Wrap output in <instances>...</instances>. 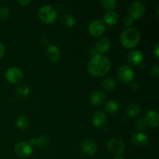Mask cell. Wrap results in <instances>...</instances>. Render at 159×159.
<instances>
[{
  "instance_id": "obj_1",
  "label": "cell",
  "mask_w": 159,
  "mask_h": 159,
  "mask_svg": "<svg viewBox=\"0 0 159 159\" xmlns=\"http://www.w3.org/2000/svg\"><path fill=\"white\" fill-rule=\"evenodd\" d=\"M111 68L110 59L102 54H96L92 57L88 64V71L92 76L102 77L105 75Z\"/></svg>"
},
{
  "instance_id": "obj_2",
  "label": "cell",
  "mask_w": 159,
  "mask_h": 159,
  "mask_svg": "<svg viewBox=\"0 0 159 159\" xmlns=\"http://www.w3.org/2000/svg\"><path fill=\"white\" fill-rule=\"evenodd\" d=\"M141 40V34L138 29L127 27L120 34V42L127 48H133L138 45Z\"/></svg>"
},
{
  "instance_id": "obj_3",
  "label": "cell",
  "mask_w": 159,
  "mask_h": 159,
  "mask_svg": "<svg viewBox=\"0 0 159 159\" xmlns=\"http://www.w3.org/2000/svg\"><path fill=\"white\" fill-rule=\"evenodd\" d=\"M38 16L42 22L51 24L57 20V13L51 5H44L39 9Z\"/></svg>"
},
{
  "instance_id": "obj_4",
  "label": "cell",
  "mask_w": 159,
  "mask_h": 159,
  "mask_svg": "<svg viewBox=\"0 0 159 159\" xmlns=\"http://www.w3.org/2000/svg\"><path fill=\"white\" fill-rule=\"evenodd\" d=\"M5 78L10 83L16 84L23 79V72L18 67H11L6 70Z\"/></svg>"
},
{
  "instance_id": "obj_5",
  "label": "cell",
  "mask_w": 159,
  "mask_h": 159,
  "mask_svg": "<svg viewBox=\"0 0 159 159\" xmlns=\"http://www.w3.org/2000/svg\"><path fill=\"white\" fill-rule=\"evenodd\" d=\"M107 149L116 156L122 155L125 149V144L124 141L118 138H111L109 140L107 141Z\"/></svg>"
},
{
  "instance_id": "obj_6",
  "label": "cell",
  "mask_w": 159,
  "mask_h": 159,
  "mask_svg": "<svg viewBox=\"0 0 159 159\" xmlns=\"http://www.w3.org/2000/svg\"><path fill=\"white\" fill-rule=\"evenodd\" d=\"M14 152L20 158H28L32 155L33 147L29 142L22 141L14 146Z\"/></svg>"
},
{
  "instance_id": "obj_7",
  "label": "cell",
  "mask_w": 159,
  "mask_h": 159,
  "mask_svg": "<svg viewBox=\"0 0 159 159\" xmlns=\"http://www.w3.org/2000/svg\"><path fill=\"white\" fill-rule=\"evenodd\" d=\"M128 16L131 17L132 19H139L142 16L145 12V6L144 3L141 2L137 1L134 2L133 3L130 5L128 8Z\"/></svg>"
},
{
  "instance_id": "obj_8",
  "label": "cell",
  "mask_w": 159,
  "mask_h": 159,
  "mask_svg": "<svg viewBox=\"0 0 159 159\" xmlns=\"http://www.w3.org/2000/svg\"><path fill=\"white\" fill-rule=\"evenodd\" d=\"M117 76L120 82L124 83H128L133 81L134 77V71L131 67L124 65L120 67L118 69Z\"/></svg>"
},
{
  "instance_id": "obj_9",
  "label": "cell",
  "mask_w": 159,
  "mask_h": 159,
  "mask_svg": "<svg viewBox=\"0 0 159 159\" xmlns=\"http://www.w3.org/2000/svg\"><path fill=\"white\" fill-rule=\"evenodd\" d=\"M106 30V25L101 20H94L89 26V32L94 37H99L103 34Z\"/></svg>"
},
{
  "instance_id": "obj_10",
  "label": "cell",
  "mask_w": 159,
  "mask_h": 159,
  "mask_svg": "<svg viewBox=\"0 0 159 159\" xmlns=\"http://www.w3.org/2000/svg\"><path fill=\"white\" fill-rule=\"evenodd\" d=\"M81 149L86 155H93L97 151V145L96 142L91 139H85L81 143Z\"/></svg>"
},
{
  "instance_id": "obj_11",
  "label": "cell",
  "mask_w": 159,
  "mask_h": 159,
  "mask_svg": "<svg viewBox=\"0 0 159 159\" xmlns=\"http://www.w3.org/2000/svg\"><path fill=\"white\" fill-rule=\"evenodd\" d=\"M127 59L131 65H141L144 61V55L138 50H133L129 51L127 55Z\"/></svg>"
},
{
  "instance_id": "obj_12",
  "label": "cell",
  "mask_w": 159,
  "mask_h": 159,
  "mask_svg": "<svg viewBox=\"0 0 159 159\" xmlns=\"http://www.w3.org/2000/svg\"><path fill=\"white\" fill-rule=\"evenodd\" d=\"M111 47V41L107 37H101L95 45V49L99 54H103L104 53L107 52Z\"/></svg>"
},
{
  "instance_id": "obj_13",
  "label": "cell",
  "mask_w": 159,
  "mask_h": 159,
  "mask_svg": "<svg viewBox=\"0 0 159 159\" xmlns=\"http://www.w3.org/2000/svg\"><path fill=\"white\" fill-rule=\"evenodd\" d=\"M145 119L147 125L150 126L152 127H156L158 125L159 121V115L156 110H150L146 113Z\"/></svg>"
},
{
  "instance_id": "obj_14",
  "label": "cell",
  "mask_w": 159,
  "mask_h": 159,
  "mask_svg": "<svg viewBox=\"0 0 159 159\" xmlns=\"http://www.w3.org/2000/svg\"><path fill=\"white\" fill-rule=\"evenodd\" d=\"M106 99V95L102 90H96L93 92L89 96V101L95 106H99L103 103Z\"/></svg>"
},
{
  "instance_id": "obj_15",
  "label": "cell",
  "mask_w": 159,
  "mask_h": 159,
  "mask_svg": "<svg viewBox=\"0 0 159 159\" xmlns=\"http://www.w3.org/2000/svg\"><path fill=\"white\" fill-rule=\"evenodd\" d=\"M60 49L56 45H51L48 48L46 51V55L48 60L51 62L54 63L56 62L60 57Z\"/></svg>"
},
{
  "instance_id": "obj_16",
  "label": "cell",
  "mask_w": 159,
  "mask_h": 159,
  "mask_svg": "<svg viewBox=\"0 0 159 159\" xmlns=\"http://www.w3.org/2000/svg\"><path fill=\"white\" fill-rule=\"evenodd\" d=\"M131 141L134 145H145L148 142V137L146 134L143 133V132H138V133H135L132 135Z\"/></svg>"
},
{
  "instance_id": "obj_17",
  "label": "cell",
  "mask_w": 159,
  "mask_h": 159,
  "mask_svg": "<svg viewBox=\"0 0 159 159\" xmlns=\"http://www.w3.org/2000/svg\"><path fill=\"white\" fill-rule=\"evenodd\" d=\"M107 122L106 113L102 110H98L94 113L93 117V124L96 127H103Z\"/></svg>"
},
{
  "instance_id": "obj_18",
  "label": "cell",
  "mask_w": 159,
  "mask_h": 159,
  "mask_svg": "<svg viewBox=\"0 0 159 159\" xmlns=\"http://www.w3.org/2000/svg\"><path fill=\"white\" fill-rule=\"evenodd\" d=\"M30 144L39 148H45L49 144V139L46 135H40L37 138H31Z\"/></svg>"
},
{
  "instance_id": "obj_19",
  "label": "cell",
  "mask_w": 159,
  "mask_h": 159,
  "mask_svg": "<svg viewBox=\"0 0 159 159\" xmlns=\"http://www.w3.org/2000/svg\"><path fill=\"white\" fill-rule=\"evenodd\" d=\"M141 108L139 106V104L135 103V102H132V103L129 104L127 106L125 109L126 114L129 116H136L141 113Z\"/></svg>"
},
{
  "instance_id": "obj_20",
  "label": "cell",
  "mask_w": 159,
  "mask_h": 159,
  "mask_svg": "<svg viewBox=\"0 0 159 159\" xmlns=\"http://www.w3.org/2000/svg\"><path fill=\"white\" fill-rule=\"evenodd\" d=\"M118 14L114 11H107L103 16V20L108 25H115L118 21Z\"/></svg>"
},
{
  "instance_id": "obj_21",
  "label": "cell",
  "mask_w": 159,
  "mask_h": 159,
  "mask_svg": "<svg viewBox=\"0 0 159 159\" xmlns=\"http://www.w3.org/2000/svg\"><path fill=\"white\" fill-rule=\"evenodd\" d=\"M104 109L107 113H110V114H113V113L118 112L120 109V104L118 103L117 101L114 100V99H110V100L107 101V103L105 104Z\"/></svg>"
},
{
  "instance_id": "obj_22",
  "label": "cell",
  "mask_w": 159,
  "mask_h": 159,
  "mask_svg": "<svg viewBox=\"0 0 159 159\" xmlns=\"http://www.w3.org/2000/svg\"><path fill=\"white\" fill-rule=\"evenodd\" d=\"M61 23L64 26H67V27H72L75 25L76 20L75 17L74 16L71 15V14H64L61 17Z\"/></svg>"
},
{
  "instance_id": "obj_23",
  "label": "cell",
  "mask_w": 159,
  "mask_h": 159,
  "mask_svg": "<svg viewBox=\"0 0 159 159\" xmlns=\"http://www.w3.org/2000/svg\"><path fill=\"white\" fill-rule=\"evenodd\" d=\"M102 88L105 89L106 90H113L116 89V82L112 78H107V79H103L102 82Z\"/></svg>"
},
{
  "instance_id": "obj_24",
  "label": "cell",
  "mask_w": 159,
  "mask_h": 159,
  "mask_svg": "<svg viewBox=\"0 0 159 159\" xmlns=\"http://www.w3.org/2000/svg\"><path fill=\"white\" fill-rule=\"evenodd\" d=\"M16 125L20 129H26L27 128L29 125V120L24 115H20L16 120Z\"/></svg>"
},
{
  "instance_id": "obj_25",
  "label": "cell",
  "mask_w": 159,
  "mask_h": 159,
  "mask_svg": "<svg viewBox=\"0 0 159 159\" xmlns=\"http://www.w3.org/2000/svg\"><path fill=\"white\" fill-rule=\"evenodd\" d=\"M100 3L102 7L108 11H113V9L117 6V2L115 0H102Z\"/></svg>"
},
{
  "instance_id": "obj_26",
  "label": "cell",
  "mask_w": 159,
  "mask_h": 159,
  "mask_svg": "<svg viewBox=\"0 0 159 159\" xmlns=\"http://www.w3.org/2000/svg\"><path fill=\"white\" fill-rule=\"evenodd\" d=\"M30 89L26 85H20L16 89V94L19 96L20 97H26L29 95Z\"/></svg>"
},
{
  "instance_id": "obj_27",
  "label": "cell",
  "mask_w": 159,
  "mask_h": 159,
  "mask_svg": "<svg viewBox=\"0 0 159 159\" xmlns=\"http://www.w3.org/2000/svg\"><path fill=\"white\" fill-rule=\"evenodd\" d=\"M134 126L136 128H138V130H144L147 127V123H146L145 119L144 117H140L135 120Z\"/></svg>"
},
{
  "instance_id": "obj_28",
  "label": "cell",
  "mask_w": 159,
  "mask_h": 159,
  "mask_svg": "<svg viewBox=\"0 0 159 159\" xmlns=\"http://www.w3.org/2000/svg\"><path fill=\"white\" fill-rule=\"evenodd\" d=\"M10 16L9 9L5 6H0V19L1 20H7Z\"/></svg>"
},
{
  "instance_id": "obj_29",
  "label": "cell",
  "mask_w": 159,
  "mask_h": 159,
  "mask_svg": "<svg viewBox=\"0 0 159 159\" xmlns=\"http://www.w3.org/2000/svg\"><path fill=\"white\" fill-rule=\"evenodd\" d=\"M150 72H151V75H152V76H153V77H155V78H158V75H159V66H158V64H155V65H154L151 68Z\"/></svg>"
},
{
  "instance_id": "obj_30",
  "label": "cell",
  "mask_w": 159,
  "mask_h": 159,
  "mask_svg": "<svg viewBox=\"0 0 159 159\" xmlns=\"http://www.w3.org/2000/svg\"><path fill=\"white\" fill-rule=\"evenodd\" d=\"M134 22V20L131 18L130 16H126L125 18H124V25H125L126 26H130L132 25V23H133Z\"/></svg>"
},
{
  "instance_id": "obj_31",
  "label": "cell",
  "mask_w": 159,
  "mask_h": 159,
  "mask_svg": "<svg viewBox=\"0 0 159 159\" xmlns=\"http://www.w3.org/2000/svg\"><path fill=\"white\" fill-rule=\"evenodd\" d=\"M154 54H155V57L157 59L159 58V43L157 42L155 45V48H154Z\"/></svg>"
},
{
  "instance_id": "obj_32",
  "label": "cell",
  "mask_w": 159,
  "mask_h": 159,
  "mask_svg": "<svg viewBox=\"0 0 159 159\" xmlns=\"http://www.w3.org/2000/svg\"><path fill=\"white\" fill-rule=\"evenodd\" d=\"M31 0H18L17 2L21 6H26L27 5H29L30 3H31Z\"/></svg>"
},
{
  "instance_id": "obj_33",
  "label": "cell",
  "mask_w": 159,
  "mask_h": 159,
  "mask_svg": "<svg viewBox=\"0 0 159 159\" xmlns=\"http://www.w3.org/2000/svg\"><path fill=\"white\" fill-rule=\"evenodd\" d=\"M130 89L134 91H137L139 89V84L136 82H133L130 84Z\"/></svg>"
},
{
  "instance_id": "obj_34",
  "label": "cell",
  "mask_w": 159,
  "mask_h": 159,
  "mask_svg": "<svg viewBox=\"0 0 159 159\" xmlns=\"http://www.w3.org/2000/svg\"><path fill=\"white\" fill-rule=\"evenodd\" d=\"M5 54V46L2 42H0V58L4 55Z\"/></svg>"
},
{
  "instance_id": "obj_35",
  "label": "cell",
  "mask_w": 159,
  "mask_h": 159,
  "mask_svg": "<svg viewBox=\"0 0 159 159\" xmlns=\"http://www.w3.org/2000/svg\"><path fill=\"white\" fill-rule=\"evenodd\" d=\"M113 159H124V158L123 156H121V155H117V156H115Z\"/></svg>"
},
{
  "instance_id": "obj_36",
  "label": "cell",
  "mask_w": 159,
  "mask_h": 159,
  "mask_svg": "<svg viewBox=\"0 0 159 159\" xmlns=\"http://www.w3.org/2000/svg\"><path fill=\"white\" fill-rule=\"evenodd\" d=\"M158 9H159V6H157V8H156V14H157V16H158Z\"/></svg>"
}]
</instances>
